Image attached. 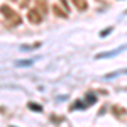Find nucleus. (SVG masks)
<instances>
[{
  "label": "nucleus",
  "mask_w": 127,
  "mask_h": 127,
  "mask_svg": "<svg viewBox=\"0 0 127 127\" xmlns=\"http://www.w3.org/2000/svg\"><path fill=\"white\" fill-rule=\"evenodd\" d=\"M126 48H117L115 51H110V53H103V54H98L97 59H102V58H112V56H115L117 53H120V51H124Z\"/></svg>",
  "instance_id": "obj_1"
},
{
  "label": "nucleus",
  "mask_w": 127,
  "mask_h": 127,
  "mask_svg": "<svg viewBox=\"0 0 127 127\" xmlns=\"http://www.w3.org/2000/svg\"><path fill=\"white\" fill-rule=\"evenodd\" d=\"M31 108H32V110H36V112H39V110H41L42 107H39V105H36V103H31Z\"/></svg>",
  "instance_id": "obj_3"
},
{
  "label": "nucleus",
  "mask_w": 127,
  "mask_h": 127,
  "mask_svg": "<svg viewBox=\"0 0 127 127\" xmlns=\"http://www.w3.org/2000/svg\"><path fill=\"white\" fill-rule=\"evenodd\" d=\"M34 59H26V61H15V66H31Z\"/></svg>",
  "instance_id": "obj_2"
}]
</instances>
